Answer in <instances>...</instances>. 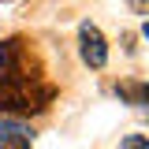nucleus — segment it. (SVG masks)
Listing matches in <instances>:
<instances>
[{
    "label": "nucleus",
    "mask_w": 149,
    "mask_h": 149,
    "mask_svg": "<svg viewBox=\"0 0 149 149\" xmlns=\"http://www.w3.org/2000/svg\"><path fill=\"white\" fill-rule=\"evenodd\" d=\"M0 71L8 74V78H15V82H26V86L41 78V67H37L34 56H30V45L22 37L0 41Z\"/></svg>",
    "instance_id": "obj_1"
},
{
    "label": "nucleus",
    "mask_w": 149,
    "mask_h": 149,
    "mask_svg": "<svg viewBox=\"0 0 149 149\" xmlns=\"http://www.w3.org/2000/svg\"><path fill=\"white\" fill-rule=\"evenodd\" d=\"M78 52L90 67H104L108 63V45H104V34L93 26V22H82L78 26Z\"/></svg>",
    "instance_id": "obj_2"
},
{
    "label": "nucleus",
    "mask_w": 149,
    "mask_h": 149,
    "mask_svg": "<svg viewBox=\"0 0 149 149\" xmlns=\"http://www.w3.org/2000/svg\"><path fill=\"white\" fill-rule=\"evenodd\" d=\"M116 93H119V97H127L130 104H146V101H149L146 82H119V86H116Z\"/></svg>",
    "instance_id": "obj_3"
},
{
    "label": "nucleus",
    "mask_w": 149,
    "mask_h": 149,
    "mask_svg": "<svg viewBox=\"0 0 149 149\" xmlns=\"http://www.w3.org/2000/svg\"><path fill=\"white\" fill-rule=\"evenodd\" d=\"M119 149H149V142H146V134H127L119 142Z\"/></svg>",
    "instance_id": "obj_4"
},
{
    "label": "nucleus",
    "mask_w": 149,
    "mask_h": 149,
    "mask_svg": "<svg viewBox=\"0 0 149 149\" xmlns=\"http://www.w3.org/2000/svg\"><path fill=\"white\" fill-rule=\"evenodd\" d=\"M130 8H134L138 15H146V11H149V0H130Z\"/></svg>",
    "instance_id": "obj_5"
}]
</instances>
